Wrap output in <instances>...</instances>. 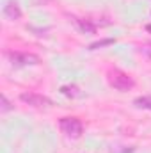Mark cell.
I'll return each mask as SVG.
<instances>
[{
	"label": "cell",
	"instance_id": "1",
	"mask_svg": "<svg viewBox=\"0 0 151 153\" xmlns=\"http://www.w3.org/2000/svg\"><path fill=\"white\" fill-rule=\"evenodd\" d=\"M107 78H109L110 87H114L115 91H121V93L130 91V89L135 85L133 78L128 75V73L121 71V70H110V71H109V75H107Z\"/></svg>",
	"mask_w": 151,
	"mask_h": 153
},
{
	"label": "cell",
	"instance_id": "2",
	"mask_svg": "<svg viewBox=\"0 0 151 153\" xmlns=\"http://www.w3.org/2000/svg\"><path fill=\"white\" fill-rule=\"evenodd\" d=\"M59 126H61L62 134H66L71 139H78L84 132V126H82L80 119H76V117H62L59 121Z\"/></svg>",
	"mask_w": 151,
	"mask_h": 153
},
{
	"label": "cell",
	"instance_id": "3",
	"mask_svg": "<svg viewBox=\"0 0 151 153\" xmlns=\"http://www.w3.org/2000/svg\"><path fill=\"white\" fill-rule=\"evenodd\" d=\"M20 100L30 107H36V109H48L52 107V100L43 96V94H36V93H21L20 94Z\"/></svg>",
	"mask_w": 151,
	"mask_h": 153
},
{
	"label": "cell",
	"instance_id": "4",
	"mask_svg": "<svg viewBox=\"0 0 151 153\" xmlns=\"http://www.w3.org/2000/svg\"><path fill=\"white\" fill-rule=\"evenodd\" d=\"M9 59L14 66H36V64H39V57L34 55V53L14 52V53H9Z\"/></svg>",
	"mask_w": 151,
	"mask_h": 153
},
{
	"label": "cell",
	"instance_id": "5",
	"mask_svg": "<svg viewBox=\"0 0 151 153\" xmlns=\"http://www.w3.org/2000/svg\"><path fill=\"white\" fill-rule=\"evenodd\" d=\"M4 14L9 20H20L21 18V9H20V5L14 0H9L5 4V7H4Z\"/></svg>",
	"mask_w": 151,
	"mask_h": 153
},
{
	"label": "cell",
	"instance_id": "6",
	"mask_svg": "<svg viewBox=\"0 0 151 153\" xmlns=\"http://www.w3.org/2000/svg\"><path fill=\"white\" fill-rule=\"evenodd\" d=\"M61 93H62L64 96H70V98H78V96H82V93H80V89H78L76 85H62V87H61Z\"/></svg>",
	"mask_w": 151,
	"mask_h": 153
},
{
	"label": "cell",
	"instance_id": "7",
	"mask_svg": "<svg viewBox=\"0 0 151 153\" xmlns=\"http://www.w3.org/2000/svg\"><path fill=\"white\" fill-rule=\"evenodd\" d=\"M133 105L139 107V109H146V111H151V96H139L133 100Z\"/></svg>",
	"mask_w": 151,
	"mask_h": 153
},
{
	"label": "cell",
	"instance_id": "8",
	"mask_svg": "<svg viewBox=\"0 0 151 153\" xmlns=\"http://www.w3.org/2000/svg\"><path fill=\"white\" fill-rule=\"evenodd\" d=\"M73 22L78 25V29H80L82 32H94V30H96V29H94V25H93V23H89L87 20H78V18H73Z\"/></svg>",
	"mask_w": 151,
	"mask_h": 153
},
{
	"label": "cell",
	"instance_id": "9",
	"mask_svg": "<svg viewBox=\"0 0 151 153\" xmlns=\"http://www.w3.org/2000/svg\"><path fill=\"white\" fill-rule=\"evenodd\" d=\"M107 45H114V39H103V41L93 43V45H89V50H96V48H101V46H107Z\"/></svg>",
	"mask_w": 151,
	"mask_h": 153
},
{
	"label": "cell",
	"instance_id": "10",
	"mask_svg": "<svg viewBox=\"0 0 151 153\" xmlns=\"http://www.w3.org/2000/svg\"><path fill=\"white\" fill-rule=\"evenodd\" d=\"M0 103H2V107H0V111H2V112H9V111L13 109V107H11V103H9V100L5 98V94H2V96H0Z\"/></svg>",
	"mask_w": 151,
	"mask_h": 153
},
{
	"label": "cell",
	"instance_id": "11",
	"mask_svg": "<svg viewBox=\"0 0 151 153\" xmlns=\"http://www.w3.org/2000/svg\"><path fill=\"white\" fill-rule=\"evenodd\" d=\"M141 52H142L144 55L151 57V43H146V45H142V46H141Z\"/></svg>",
	"mask_w": 151,
	"mask_h": 153
},
{
	"label": "cell",
	"instance_id": "12",
	"mask_svg": "<svg viewBox=\"0 0 151 153\" xmlns=\"http://www.w3.org/2000/svg\"><path fill=\"white\" fill-rule=\"evenodd\" d=\"M148 30H151V25H148Z\"/></svg>",
	"mask_w": 151,
	"mask_h": 153
}]
</instances>
